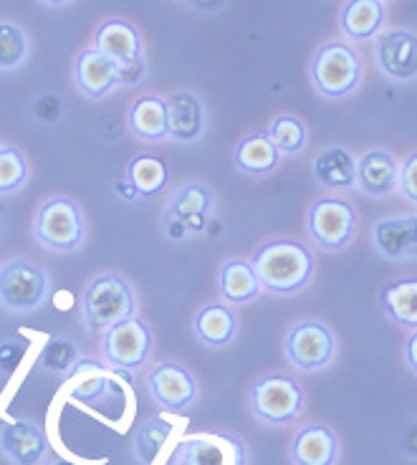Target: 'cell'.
I'll return each instance as SVG.
<instances>
[{
	"mask_svg": "<svg viewBox=\"0 0 417 465\" xmlns=\"http://www.w3.org/2000/svg\"><path fill=\"white\" fill-rule=\"evenodd\" d=\"M251 263L261 289L273 296H293L303 291L313 279L316 261L313 253L293 238H271L255 248Z\"/></svg>",
	"mask_w": 417,
	"mask_h": 465,
	"instance_id": "obj_1",
	"label": "cell"
},
{
	"mask_svg": "<svg viewBox=\"0 0 417 465\" xmlns=\"http://www.w3.org/2000/svg\"><path fill=\"white\" fill-rule=\"evenodd\" d=\"M364 74V64L357 48L347 41H326L313 51L309 79L319 96L339 102L357 92Z\"/></svg>",
	"mask_w": 417,
	"mask_h": 465,
	"instance_id": "obj_2",
	"label": "cell"
},
{
	"mask_svg": "<svg viewBox=\"0 0 417 465\" xmlns=\"http://www.w3.org/2000/svg\"><path fill=\"white\" fill-rule=\"evenodd\" d=\"M137 314V293L122 273H99L82 293L84 326L102 337L106 326Z\"/></svg>",
	"mask_w": 417,
	"mask_h": 465,
	"instance_id": "obj_3",
	"label": "cell"
},
{
	"mask_svg": "<svg viewBox=\"0 0 417 465\" xmlns=\"http://www.w3.org/2000/svg\"><path fill=\"white\" fill-rule=\"evenodd\" d=\"M306 231L316 248L324 253L344 251L360 231V215L349 200L339 195H324L306 213Z\"/></svg>",
	"mask_w": 417,
	"mask_h": 465,
	"instance_id": "obj_4",
	"label": "cell"
},
{
	"mask_svg": "<svg viewBox=\"0 0 417 465\" xmlns=\"http://www.w3.org/2000/svg\"><path fill=\"white\" fill-rule=\"evenodd\" d=\"M248 405L266 425H291L303 412V390L286 374H261L248 390Z\"/></svg>",
	"mask_w": 417,
	"mask_h": 465,
	"instance_id": "obj_5",
	"label": "cell"
},
{
	"mask_svg": "<svg viewBox=\"0 0 417 465\" xmlns=\"http://www.w3.org/2000/svg\"><path fill=\"white\" fill-rule=\"evenodd\" d=\"M86 221L79 203L71 198L46 200L34 221V238L54 253H71L84 243Z\"/></svg>",
	"mask_w": 417,
	"mask_h": 465,
	"instance_id": "obj_6",
	"label": "cell"
},
{
	"mask_svg": "<svg viewBox=\"0 0 417 465\" xmlns=\"http://www.w3.org/2000/svg\"><path fill=\"white\" fill-rule=\"evenodd\" d=\"M48 299V276L25 258H11L0 266V306L15 314H31Z\"/></svg>",
	"mask_w": 417,
	"mask_h": 465,
	"instance_id": "obj_7",
	"label": "cell"
},
{
	"mask_svg": "<svg viewBox=\"0 0 417 465\" xmlns=\"http://www.w3.org/2000/svg\"><path fill=\"white\" fill-rule=\"evenodd\" d=\"M283 351L291 367L302 372H322L336 357L334 331L316 319H303L289 329Z\"/></svg>",
	"mask_w": 417,
	"mask_h": 465,
	"instance_id": "obj_8",
	"label": "cell"
},
{
	"mask_svg": "<svg viewBox=\"0 0 417 465\" xmlns=\"http://www.w3.org/2000/svg\"><path fill=\"white\" fill-rule=\"evenodd\" d=\"M152 334L137 314L127 316L102 331V354L114 370H139L150 360Z\"/></svg>",
	"mask_w": 417,
	"mask_h": 465,
	"instance_id": "obj_9",
	"label": "cell"
},
{
	"mask_svg": "<svg viewBox=\"0 0 417 465\" xmlns=\"http://www.w3.org/2000/svg\"><path fill=\"white\" fill-rule=\"evenodd\" d=\"M170 465H248V455L235 435L210 430L177 442Z\"/></svg>",
	"mask_w": 417,
	"mask_h": 465,
	"instance_id": "obj_10",
	"label": "cell"
},
{
	"mask_svg": "<svg viewBox=\"0 0 417 465\" xmlns=\"http://www.w3.org/2000/svg\"><path fill=\"white\" fill-rule=\"evenodd\" d=\"M215 210V198L203 183H185L164 208V228L170 238L180 241L195 235Z\"/></svg>",
	"mask_w": 417,
	"mask_h": 465,
	"instance_id": "obj_11",
	"label": "cell"
},
{
	"mask_svg": "<svg viewBox=\"0 0 417 465\" xmlns=\"http://www.w3.org/2000/svg\"><path fill=\"white\" fill-rule=\"evenodd\" d=\"M147 390L152 400L167 412H183L193 407L200 395V387L193 372L177 361H160L147 372Z\"/></svg>",
	"mask_w": 417,
	"mask_h": 465,
	"instance_id": "obj_12",
	"label": "cell"
},
{
	"mask_svg": "<svg viewBox=\"0 0 417 465\" xmlns=\"http://www.w3.org/2000/svg\"><path fill=\"white\" fill-rule=\"evenodd\" d=\"M374 64L384 79L410 84L417 79V34L407 28H392L377 35Z\"/></svg>",
	"mask_w": 417,
	"mask_h": 465,
	"instance_id": "obj_13",
	"label": "cell"
},
{
	"mask_svg": "<svg viewBox=\"0 0 417 465\" xmlns=\"http://www.w3.org/2000/svg\"><path fill=\"white\" fill-rule=\"evenodd\" d=\"M372 245L384 261H417V213L405 218H382L372 228Z\"/></svg>",
	"mask_w": 417,
	"mask_h": 465,
	"instance_id": "obj_14",
	"label": "cell"
},
{
	"mask_svg": "<svg viewBox=\"0 0 417 465\" xmlns=\"http://www.w3.org/2000/svg\"><path fill=\"white\" fill-rule=\"evenodd\" d=\"M74 84L86 99H104L119 86V64L96 48H86L74 61Z\"/></svg>",
	"mask_w": 417,
	"mask_h": 465,
	"instance_id": "obj_15",
	"label": "cell"
},
{
	"mask_svg": "<svg viewBox=\"0 0 417 465\" xmlns=\"http://www.w3.org/2000/svg\"><path fill=\"white\" fill-rule=\"evenodd\" d=\"M0 450L13 465H41L48 453V438L41 425L13 420L0 430Z\"/></svg>",
	"mask_w": 417,
	"mask_h": 465,
	"instance_id": "obj_16",
	"label": "cell"
},
{
	"mask_svg": "<svg viewBox=\"0 0 417 465\" xmlns=\"http://www.w3.org/2000/svg\"><path fill=\"white\" fill-rule=\"evenodd\" d=\"M167 140L183 142H197L205 134V104L195 92H173L167 99Z\"/></svg>",
	"mask_w": 417,
	"mask_h": 465,
	"instance_id": "obj_17",
	"label": "cell"
},
{
	"mask_svg": "<svg viewBox=\"0 0 417 465\" xmlns=\"http://www.w3.org/2000/svg\"><path fill=\"white\" fill-rule=\"evenodd\" d=\"M400 163L392 152L367 150L357 160V185L370 198H390L397 193Z\"/></svg>",
	"mask_w": 417,
	"mask_h": 465,
	"instance_id": "obj_18",
	"label": "cell"
},
{
	"mask_svg": "<svg viewBox=\"0 0 417 465\" xmlns=\"http://www.w3.org/2000/svg\"><path fill=\"white\" fill-rule=\"evenodd\" d=\"M92 48L102 51L119 66H129L142 58V35L124 18H109L94 31Z\"/></svg>",
	"mask_w": 417,
	"mask_h": 465,
	"instance_id": "obj_19",
	"label": "cell"
},
{
	"mask_svg": "<svg viewBox=\"0 0 417 465\" xmlns=\"http://www.w3.org/2000/svg\"><path fill=\"white\" fill-rule=\"evenodd\" d=\"M387 11L382 0H347L339 11V31L354 44H370L382 34Z\"/></svg>",
	"mask_w": 417,
	"mask_h": 465,
	"instance_id": "obj_20",
	"label": "cell"
},
{
	"mask_svg": "<svg viewBox=\"0 0 417 465\" xmlns=\"http://www.w3.org/2000/svg\"><path fill=\"white\" fill-rule=\"evenodd\" d=\"M289 455L293 465H336L339 438L329 425H306L293 435Z\"/></svg>",
	"mask_w": 417,
	"mask_h": 465,
	"instance_id": "obj_21",
	"label": "cell"
},
{
	"mask_svg": "<svg viewBox=\"0 0 417 465\" xmlns=\"http://www.w3.org/2000/svg\"><path fill=\"white\" fill-rule=\"evenodd\" d=\"M312 173L313 183L322 190H329V193L352 190L357 185V157L347 147L332 144L313 157Z\"/></svg>",
	"mask_w": 417,
	"mask_h": 465,
	"instance_id": "obj_22",
	"label": "cell"
},
{
	"mask_svg": "<svg viewBox=\"0 0 417 465\" xmlns=\"http://www.w3.org/2000/svg\"><path fill=\"white\" fill-rule=\"evenodd\" d=\"M129 132L142 142L167 140V102L157 94H142L137 96L127 112Z\"/></svg>",
	"mask_w": 417,
	"mask_h": 465,
	"instance_id": "obj_23",
	"label": "cell"
},
{
	"mask_svg": "<svg viewBox=\"0 0 417 465\" xmlns=\"http://www.w3.org/2000/svg\"><path fill=\"white\" fill-rule=\"evenodd\" d=\"M382 314L400 329H417V276H400L380 289Z\"/></svg>",
	"mask_w": 417,
	"mask_h": 465,
	"instance_id": "obj_24",
	"label": "cell"
},
{
	"mask_svg": "<svg viewBox=\"0 0 417 465\" xmlns=\"http://www.w3.org/2000/svg\"><path fill=\"white\" fill-rule=\"evenodd\" d=\"M193 331L205 347H225L238 337V316L228 303H205L193 319Z\"/></svg>",
	"mask_w": 417,
	"mask_h": 465,
	"instance_id": "obj_25",
	"label": "cell"
},
{
	"mask_svg": "<svg viewBox=\"0 0 417 465\" xmlns=\"http://www.w3.org/2000/svg\"><path fill=\"white\" fill-rule=\"evenodd\" d=\"M69 377V397L79 405L94 407L99 400H104L112 384V374L104 364L94 357H82L71 367Z\"/></svg>",
	"mask_w": 417,
	"mask_h": 465,
	"instance_id": "obj_26",
	"label": "cell"
},
{
	"mask_svg": "<svg viewBox=\"0 0 417 465\" xmlns=\"http://www.w3.org/2000/svg\"><path fill=\"white\" fill-rule=\"evenodd\" d=\"M218 289H221L223 299L233 306L255 302L263 293L253 263L248 258H231L223 263L221 273H218Z\"/></svg>",
	"mask_w": 417,
	"mask_h": 465,
	"instance_id": "obj_27",
	"label": "cell"
},
{
	"mask_svg": "<svg viewBox=\"0 0 417 465\" xmlns=\"http://www.w3.org/2000/svg\"><path fill=\"white\" fill-rule=\"evenodd\" d=\"M281 154L273 147V142L268 140L266 132H251L243 140L235 144L233 150V164L238 173L245 174H271L278 167Z\"/></svg>",
	"mask_w": 417,
	"mask_h": 465,
	"instance_id": "obj_28",
	"label": "cell"
},
{
	"mask_svg": "<svg viewBox=\"0 0 417 465\" xmlns=\"http://www.w3.org/2000/svg\"><path fill=\"white\" fill-rule=\"evenodd\" d=\"M127 183L139 198H152L167 185V164L154 154H134L127 164Z\"/></svg>",
	"mask_w": 417,
	"mask_h": 465,
	"instance_id": "obj_29",
	"label": "cell"
},
{
	"mask_svg": "<svg viewBox=\"0 0 417 465\" xmlns=\"http://www.w3.org/2000/svg\"><path fill=\"white\" fill-rule=\"evenodd\" d=\"M174 425L170 420L164 418H150L144 420L142 425L134 432V455H137V460L142 465H152L160 453H163V448L167 445V440L173 438Z\"/></svg>",
	"mask_w": 417,
	"mask_h": 465,
	"instance_id": "obj_30",
	"label": "cell"
},
{
	"mask_svg": "<svg viewBox=\"0 0 417 465\" xmlns=\"http://www.w3.org/2000/svg\"><path fill=\"white\" fill-rule=\"evenodd\" d=\"M266 134L268 140L273 142L278 154H299L309 142V129L303 124V119H299L296 114H289V112L273 116Z\"/></svg>",
	"mask_w": 417,
	"mask_h": 465,
	"instance_id": "obj_31",
	"label": "cell"
},
{
	"mask_svg": "<svg viewBox=\"0 0 417 465\" xmlns=\"http://www.w3.org/2000/svg\"><path fill=\"white\" fill-rule=\"evenodd\" d=\"M79 360H82V351H79V347L71 339L54 337L44 344L38 360H35V367L44 374L61 377V374H69L71 367Z\"/></svg>",
	"mask_w": 417,
	"mask_h": 465,
	"instance_id": "obj_32",
	"label": "cell"
},
{
	"mask_svg": "<svg viewBox=\"0 0 417 465\" xmlns=\"http://www.w3.org/2000/svg\"><path fill=\"white\" fill-rule=\"evenodd\" d=\"M31 44L28 35L18 24L0 21V71L21 69L28 58Z\"/></svg>",
	"mask_w": 417,
	"mask_h": 465,
	"instance_id": "obj_33",
	"label": "cell"
},
{
	"mask_svg": "<svg viewBox=\"0 0 417 465\" xmlns=\"http://www.w3.org/2000/svg\"><path fill=\"white\" fill-rule=\"evenodd\" d=\"M28 183V163L15 147H0V195H13Z\"/></svg>",
	"mask_w": 417,
	"mask_h": 465,
	"instance_id": "obj_34",
	"label": "cell"
},
{
	"mask_svg": "<svg viewBox=\"0 0 417 465\" xmlns=\"http://www.w3.org/2000/svg\"><path fill=\"white\" fill-rule=\"evenodd\" d=\"M28 344L21 339H3L0 341V374L3 377H13L18 372V367L24 364Z\"/></svg>",
	"mask_w": 417,
	"mask_h": 465,
	"instance_id": "obj_35",
	"label": "cell"
},
{
	"mask_svg": "<svg viewBox=\"0 0 417 465\" xmlns=\"http://www.w3.org/2000/svg\"><path fill=\"white\" fill-rule=\"evenodd\" d=\"M397 193L417 208V152H410L405 160L400 163V183Z\"/></svg>",
	"mask_w": 417,
	"mask_h": 465,
	"instance_id": "obj_36",
	"label": "cell"
},
{
	"mask_svg": "<svg viewBox=\"0 0 417 465\" xmlns=\"http://www.w3.org/2000/svg\"><path fill=\"white\" fill-rule=\"evenodd\" d=\"M144 79V58H139L129 66H119V84L122 86H132V84H139Z\"/></svg>",
	"mask_w": 417,
	"mask_h": 465,
	"instance_id": "obj_37",
	"label": "cell"
},
{
	"mask_svg": "<svg viewBox=\"0 0 417 465\" xmlns=\"http://www.w3.org/2000/svg\"><path fill=\"white\" fill-rule=\"evenodd\" d=\"M405 361L410 372L417 374V329H412V334L405 341Z\"/></svg>",
	"mask_w": 417,
	"mask_h": 465,
	"instance_id": "obj_38",
	"label": "cell"
},
{
	"mask_svg": "<svg viewBox=\"0 0 417 465\" xmlns=\"http://www.w3.org/2000/svg\"><path fill=\"white\" fill-rule=\"evenodd\" d=\"M41 3H46V5H66L71 0H41Z\"/></svg>",
	"mask_w": 417,
	"mask_h": 465,
	"instance_id": "obj_39",
	"label": "cell"
},
{
	"mask_svg": "<svg viewBox=\"0 0 417 465\" xmlns=\"http://www.w3.org/2000/svg\"><path fill=\"white\" fill-rule=\"evenodd\" d=\"M51 465H74V463H71V460H54Z\"/></svg>",
	"mask_w": 417,
	"mask_h": 465,
	"instance_id": "obj_40",
	"label": "cell"
},
{
	"mask_svg": "<svg viewBox=\"0 0 417 465\" xmlns=\"http://www.w3.org/2000/svg\"><path fill=\"white\" fill-rule=\"evenodd\" d=\"M382 3H387V0H382Z\"/></svg>",
	"mask_w": 417,
	"mask_h": 465,
	"instance_id": "obj_41",
	"label": "cell"
}]
</instances>
